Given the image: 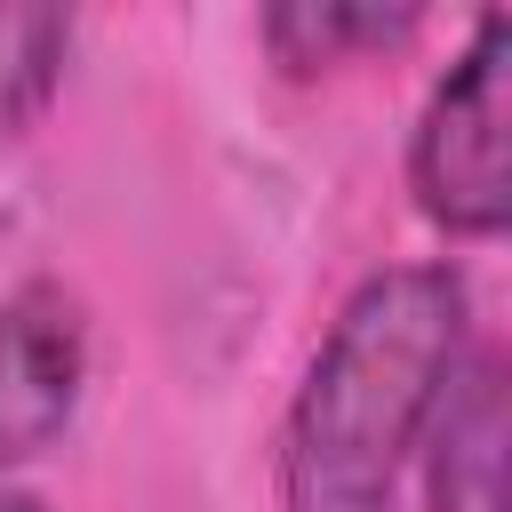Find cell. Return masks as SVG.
I'll list each match as a JSON object with an SVG mask.
<instances>
[{"label": "cell", "mask_w": 512, "mask_h": 512, "mask_svg": "<svg viewBox=\"0 0 512 512\" xmlns=\"http://www.w3.org/2000/svg\"><path fill=\"white\" fill-rule=\"evenodd\" d=\"M472 288L456 264L368 272L328 336L312 344L288 424H280V504L288 512H392L408 456L464 360Z\"/></svg>", "instance_id": "1"}, {"label": "cell", "mask_w": 512, "mask_h": 512, "mask_svg": "<svg viewBox=\"0 0 512 512\" xmlns=\"http://www.w3.org/2000/svg\"><path fill=\"white\" fill-rule=\"evenodd\" d=\"M416 216L448 240H504L512 224V16L480 8L464 56L432 80L408 136Z\"/></svg>", "instance_id": "2"}, {"label": "cell", "mask_w": 512, "mask_h": 512, "mask_svg": "<svg viewBox=\"0 0 512 512\" xmlns=\"http://www.w3.org/2000/svg\"><path fill=\"white\" fill-rule=\"evenodd\" d=\"M88 392V312L64 280L32 272L0 296V472L64 440Z\"/></svg>", "instance_id": "3"}, {"label": "cell", "mask_w": 512, "mask_h": 512, "mask_svg": "<svg viewBox=\"0 0 512 512\" xmlns=\"http://www.w3.org/2000/svg\"><path fill=\"white\" fill-rule=\"evenodd\" d=\"M416 24H424L416 0H272V8L256 16L272 64L296 72V80H312V72H328V64H344V56H384V48H400Z\"/></svg>", "instance_id": "4"}, {"label": "cell", "mask_w": 512, "mask_h": 512, "mask_svg": "<svg viewBox=\"0 0 512 512\" xmlns=\"http://www.w3.org/2000/svg\"><path fill=\"white\" fill-rule=\"evenodd\" d=\"M64 56H72V8L0 0V136H24L56 104Z\"/></svg>", "instance_id": "5"}, {"label": "cell", "mask_w": 512, "mask_h": 512, "mask_svg": "<svg viewBox=\"0 0 512 512\" xmlns=\"http://www.w3.org/2000/svg\"><path fill=\"white\" fill-rule=\"evenodd\" d=\"M0 512H48V504H40L24 480H8V472H0Z\"/></svg>", "instance_id": "6"}]
</instances>
